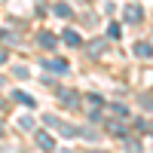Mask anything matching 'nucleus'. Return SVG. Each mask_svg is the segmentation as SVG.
I'll use <instances>...</instances> for the list:
<instances>
[{"instance_id":"nucleus-10","label":"nucleus","mask_w":153,"mask_h":153,"mask_svg":"<svg viewBox=\"0 0 153 153\" xmlns=\"http://www.w3.org/2000/svg\"><path fill=\"white\" fill-rule=\"evenodd\" d=\"M12 98H16V101H22V104H28V107H34V98H31L28 92H12Z\"/></svg>"},{"instance_id":"nucleus-15","label":"nucleus","mask_w":153,"mask_h":153,"mask_svg":"<svg viewBox=\"0 0 153 153\" xmlns=\"http://www.w3.org/2000/svg\"><path fill=\"white\" fill-rule=\"evenodd\" d=\"M3 61H6V52H3V49H0V65H3Z\"/></svg>"},{"instance_id":"nucleus-14","label":"nucleus","mask_w":153,"mask_h":153,"mask_svg":"<svg viewBox=\"0 0 153 153\" xmlns=\"http://www.w3.org/2000/svg\"><path fill=\"white\" fill-rule=\"evenodd\" d=\"M86 104L95 110V107H101V98H98V95H89V98H86Z\"/></svg>"},{"instance_id":"nucleus-12","label":"nucleus","mask_w":153,"mask_h":153,"mask_svg":"<svg viewBox=\"0 0 153 153\" xmlns=\"http://www.w3.org/2000/svg\"><path fill=\"white\" fill-rule=\"evenodd\" d=\"M107 37H110V40H120V25H117V22L107 28Z\"/></svg>"},{"instance_id":"nucleus-8","label":"nucleus","mask_w":153,"mask_h":153,"mask_svg":"<svg viewBox=\"0 0 153 153\" xmlns=\"http://www.w3.org/2000/svg\"><path fill=\"white\" fill-rule=\"evenodd\" d=\"M126 22H141V9H138V6H126Z\"/></svg>"},{"instance_id":"nucleus-18","label":"nucleus","mask_w":153,"mask_h":153,"mask_svg":"<svg viewBox=\"0 0 153 153\" xmlns=\"http://www.w3.org/2000/svg\"><path fill=\"white\" fill-rule=\"evenodd\" d=\"M150 132H153V126H150Z\"/></svg>"},{"instance_id":"nucleus-4","label":"nucleus","mask_w":153,"mask_h":153,"mask_svg":"<svg viewBox=\"0 0 153 153\" xmlns=\"http://www.w3.org/2000/svg\"><path fill=\"white\" fill-rule=\"evenodd\" d=\"M61 101H65V104H71V107H76V104H80V95H76V92H71V89H61Z\"/></svg>"},{"instance_id":"nucleus-6","label":"nucleus","mask_w":153,"mask_h":153,"mask_svg":"<svg viewBox=\"0 0 153 153\" xmlns=\"http://www.w3.org/2000/svg\"><path fill=\"white\" fill-rule=\"evenodd\" d=\"M61 40H65L68 46H80L83 40H80V34H76V31H65V34H61Z\"/></svg>"},{"instance_id":"nucleus-5","label":"nucleus","mask_w":153,"mask_h":153,"mask_svg":"<svg viewBox=\"0 0 153 153\" xmlns=\"http://www.w3.org/2000/svg\"><path fill=\"white\" fill-rule=\"evenodd\" d=\"M37 144H40L43 150H52V147H55V141H52V135H46V132H40V135H37Z\"/></svg>"},{"instance_id":"nucleus-7","label":"nucleus","mask_w":153,"mask_h":153,"mask_svg":"<svg viewBox=\"0 0 153 153\" xmlns=\"http://www.w3.org/2000/svg\"><path fill=\"white\" fill-rule=\"evenodd\" d=\"M52 12H55L58 19H71V12H74V9H71L68 3H55V6H52Z\"/></svg>"},{"instance_id":"nucleus-13","label":"nucleus","mask_w":153,"mask_h":153,"mask_svg":"<svg viewBox=\"0 0 153 153\" xmlns=\"http://www.w3.org/2000/svg\"><path fill=\"white\" fill-rule=\"evenodd\" d=\"M19 129H25V132L34 129V120H31V117H22V120H19Z\"/></svg>"},{"instance_id":"nucleus-2","label":"nucleus","mask_w":153,"mask_h":153,"mask_svg":"<svg viewBox=\"0 0 153 153\" xmlns=\"http://www.w3.org/2000/svg\"><path fill=\"white\" fill-rule=\"evenodd\" d=\"M43 68L52 71V74H68V61H58V58H43Z\"/></svg>"},{"instance_id":"nucleus-11","label":"nucleus","mask_w":153,"mask_h":153,"mask_svg":"<svg viewBox=\"0 0 153 153\" xmlns=\"http://www.w3.org/2000/svg\"><path fill=\"white\" fill-rule=\"evenodd\" d=\"M107 129H110V135H117V138H126V129H123L120 123H110Z\"/></svg>"},{"instance_id":"nucleus-3","label":"nucleus","mask_w":153,"mask_h":153,"mask_svg":"<svg viewBox=\"0 0 153 153\" xmlns=\"http://www.w3.org/2000/svg\"><path fill=\"white\" fill-rule=\"evenodd\" d=\"M37 43H40L43 49H55L58 46V37H52L49 31H40V34H37Z\"/></svg>"},{"instance_id":"nucleus-9","label":"nucleus","mask_w":153,"mask_h":153,"mask_svg":"<svg viewBox=\"0 0 153 153\" xmlns=\"http://www.w3.org/2000/svg\"><path fill=\"white\" fill-rule=\"evenodd\" d=\"M135 55H144V58L153 55V46H150V43H138V46H135Z\"/></svg>"},{"instance_id":"nucleus-17","label":"nucleus","mask_w":153,"mask_h":153,"mask_svg":"<svg viewBox=\"0 0 153 153\" xmlns=\"http://www.w3.org/2000/svg\"><path fill=\"white\" fill-rule=\"evenodd\" d=\"M92 153H104V150H92Z\"/></svg>"},{"instance_id":"nucleus-1","label":"nucleus","mask_w":153,"mask_h":153,"mask_svg":"<svg viewBox=\"0 0 153 153\" xmlns=\"http://www.w3.org/2000/svg\"><path fill=\"white\" fill-rule=\"evenodd\" d=\"M43 123L46 126H52V129H58L65 138H74V135H80V129H74V126H68V123H61L58 117H52V113H49V117H43Z\"/></svg>"},{"instance_id":"nucleus-16","label":"nucleus","mask_w":153,"mask_h":153,"mask_svg":"<svg viewBox=\"0 0 153 153\" xmlns=\"http://www.w3.org/2000/svg\"><path fill=\"white\" fill-rule=\"evenodd\" d=\"M0 135H3V123H0Z\"/></svg>"}]
</instances>
